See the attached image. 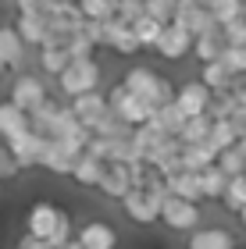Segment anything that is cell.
Listing matches in <instances>:
<instances>
[{
	"label": "cell",
	"mask_w": 246,
	"mask_h": 249,
	"mask_svg": "<svg viewBox=\"0 0 246 249\" xmlns=\"http://www.w3.org/2000/svg\"><path fill=\"white\" fill-rule=\"evenodd\" d=\"M121 82H125L139 100H147L150 107H161V104H168V100L175 96V86L168 82L164 75L150 71V68H129V71L121 75Z\"/></svg>",
	"instance_id": "1"
},
{
	"label": "cell",
	"mask_w": 246,
	"mask_h": 249,
	"mask_svg": "<svg viewBox=\"0 0 246 249\" xmlns=\"http://www.w3.org/2000/svg\"><path fill=\"white\" fill-rule=\"evenodd\" d=\"M100 86V64L96 57H72L64 64V71L57 75V89L61 96H79V93H89V89Z\"/></svg>",
	"instance_id": "2"
},
{
	"label": "cell",
	"mask_w": 246,
	"mask_h": 249,
	"mask_svg": "<svg viewBox=\"0 0 246 249\" xmlns=\"http://www.w3.org/2000/svg\"><path fill=\"white\" fill-rule=\"evenodd\" d=\"M107 107L114 110L121 121H129L132 128H136V124H147V121H150V114L157 110V107H150L147 100H139V96L132 93L125 82H114V86L107 89Z\"/></svg>",
	"instance_id": "3"
},
{
	"label": "cell",
	"mask_w": 246,
	"mask_h": 249,
	"mask_svg": "<svg viewBox=\"0 0 246 249\" xmlns=\"http://www.w3.org/2000/svg\"><path fill=\"white\" fill-rule=\"evenodd\" d=\"M200 217H204V210H200V203L193 199H182V196H171L168 192V199L161 203V221H164V228H171V231H193Z\"/></svg>",
	"instance_id": "4"
},
{
	"label": "cell",
	"mask_w": 246,
	"mask_h": 249,
	"mask_svg": "<svg viewBox=\"0 0 246 249\" xmlns=\"http://www.w3.org/2000/svg\"><path fill=\"white\" fill-rule=\"evenodd\" d=\"M153 53L164 57V61H186L189 53H193V32L182 29L178 21H168L161 29V39H157V47H153Z\"/></svg>",
	"instance_id": "5"
},
{
	"label": "cell",
	"mask_w": 246,
	"mask_h": 249,
	"mask_svg": "<svg viewBox=\"0 0 246 249\" xmlns=\"http://www.w3.org/2000/svg\"><path fill=\"white\" fill-rule=\"evenodd\" d=\"M47 96H50V89L43 82V75H36V71H18L15 82H11V93H7V100H15L21 110H32Z\"/></svg>",
	"instance_id": "6"
},
{
	"label": "cell",
	"mask_w": 246,
	"mask_h": 249,
	"mask_svg": "<svg viewBox=\"0 0 246 249\" xmlns=\"http://www.w3.org/2000/svg\"><path fill=\"white\" fill-rule=\"evenodd\" d=\"M118 203H121V213H125L132 224H139V228H150V224L161 221V210L153 207V199H150L143 189H136V185H132Z\"/></svg>",
	"instance_id": "7"
},
{
	"label": "cell",
	"mask_w": 246,
	"mask_h": 249,
	"mask_svg": "<svg viewBox=\"0 0 246 249\" xmlns=\"http://www.w3.org/2000/svg\"><path fill=\"white\" fill-rule=\"evenodd\" d=\"M61 213H64V210L57 207V203H50V199H36V203L29 207V213H25V231L47 242L50 235H54V228H57Z\"/></svg>",
	"instance_id": "8"
},
{
	"label": "cell",
	"mask_w": 246,
	"mask_h": 249,
	"mask_svg": "<svg viewBox=\"0 0 246 249\" xmlns=\"http://www.w3.org/2000/svg\"><path fill=\"white\" fill-rule=\"evenodd\" d=\"M43 139H47V135H39L36 128H25V132L11 135V139H4V142H7V150L15 153V160L21 164V171H32V167H39Z\"/></svg>",
	"instance_id": "9"
},
{
	"label": "cell",
	"mask_w": 246,
	"mask_h": 249,
	"mask_svg": "<svg viewBox=\"0 0 246 249\" xmlns=\"http://www.w3.org/2000/svg\"><path fill=\"white\" fill-rule=\"evenodd\" d=\"M171 104L182 110L186 118H193V114H204V110L210 107V89L200 82V78H186L182 86L175 89V96H171Z\"/></svg>",
	"instance_id": "10"
},
{
	"label": "cell",
	"mask_w": 246,
	"mask_h": 249,
	"mask_svg": "<svg viewBox=\"0 0 246 249\" xmlns=\"http://www.w3.org/2000/svg\"><path fill=\"white\" fill-rule=\"evenodd\" d=\"M75 160H79V153H72L61 139H43V153H39V167H43V171L68 178Z\"/></svg>",
	"instance_id": "11"
},
{
	"label": "cell",
	"mask_w": 246,
	"mask_h": 249,
	"mask_svg": "<svg viewBox=\"0 0 246 249\" xmlns=\"http://www.w3.org/2000/svg\"><path fill=\"white\" fill-rule=\"evenodd\" d=\"M239 239H236V231H228V228H221V224H207V228H196L189 231V239H186V249H236Z\"/></svg>",
	"instance_id": "12"
},
{
	"label": "cell",
	"mask_w": 246,
	"mask_h": 249,
	"mask_svg": "<svg viewBox=\"0 0 246 249\" xmlns=\"http://www.w3.org/2000/svg\"><path fill=\"white\" fill-rule=\"evenodd\" d=\"M104 47L114 50L118 57H132V53H139L136 32H132V25H125L121 18H107L104 21Z\"/></svg>",
	"instance_id": "13"
},
{
	"label": "cell",
	"mask_w": 246,
	"mask_h": 249,
	"mask_svg": "<svg viewBox=\"0 0 246 249\" xmlns=\"http://www.w3.org/2000/svg\"><path fill=\"white\" fill-rule=\"evenodd\" d=\"M75 239L82 242V249H118V228L107 221H86Z\"/></svg>",
	"instance_id": "14"
},
{
	"label": "cell",
	"mask_w": 246,
	"mask_h": 249,
	"mask_svg": "<svg viewBox=\"0 0 246 249\" xmlns=\"http://www.w3.org/2000/svg\"><path fill=\"white\" fill-rule=\"evenodd\" d=\"M171 21H178L182 29H189L196 36V32H204L207 25H214V18H210V11L200 4V0H178L175 4V15H171Z\"/></svg>",
	"instance_id": "15"
},
{
	"label": "cell",
	"mask_w": 246,
	"mask_h": 249,
	"mask_svg": "<svg viewBox=\"0 0 246 249\" xmlns=\"http://www.w3.org/2000/svg\"><path fill=\"white\" fill-rule=\"evenodd\" d=\"M221 50H225V39H221V25H218V21L193 36V57H196L200 64L218 61V57H221Z\"/></svg>",
	"instance_id": "16"
},
{
	"label": "cell",
	"mask_w": 246,
	"mask_h": 249,
	"mask_svg": "<svg viewBox=\"0 0 246 249\" xmlns=\"http://www.w3.org/2000/svg\"><path fill=\"white\" fill-rule=\"evenodd\" d=\"M96 189L104 192L107 199H121L125 192L132 189V178H129V164H104V175H100Z\"/></svg>",
	"instance_id": "17"
},
{
	"label": "cell",
	"mask_w": 246,
	"mask_h": 249,
	"mask_svg": "<svg viewBox=\"0 0 246 249\" xmlns=\"http://www.w3.org/2000/svg\"><path fill=\"white\" fill-rule=\"evenodd\" d=\"M0 57H4L7 71H21V64H25V39L18 36L15 25H0Z\"/></svg>",
	"instance_id": "18"
},
{
	"label": "cell",
	"mask_w": 246,
	"mask_h": 249,
	"mask_svg": "<svg viewBox=\"0 0 246 249\" xmlns=\"http://www.w3.org/2000/svg\"><path fill=\"white\" fill-rule=\"evenodd\" d=\"M104 164H107V160H100V157H93V153H86V150H82L68 178H72V182L79 185V189H96L100 175H104Z\"/></svg>",
	"instance_id": "19"
},
{
	"label": "cell",
	"mask_w": 246,
	"mask_h": 249,
	"mask_svg": "<svg viewBox=\"0 0 246 249\" xmlns=\"http://www.w3.org/2000/svg\"><path fill=\"white\" fill-rule=\"evenodd\" d=\"M164 185H168V192H171V196L204 203V196H200V178H196V171H189V167H178V171L164 175Z\"/></svg>",
	"instance_id": "20"
},
{
	"label": "cell",
	"mask_w": 246,
	"mask_h": 249,
	"mask_svg": "<svg viewBox=\"0 0 246 249\" xmlns=\"http://www.w3.org/2000/svg\"><path fill=\"white\" fill-rule=\"evenodd\" d=\"M68 107L75 110V118L86 124V121H93L96 114H104V110H107V93H100V89H89V93L72 96V100H68Z\"/></svg>",
	"instance_id": "21"
},
{
	"label": "cell",
	"mask_w": 246,
	"mask_h": 249,
	"mask_svg": "<svg viewBox=\"0 0 246 249\" xmlns=\"http://www.w3.org/2000/svg\"><path fill=\"white\" fill-rule=\"evenodd\" d=\"M25 128H29V110H21L15 100H0V139H11Z\"/></svg>",
	"instance_id": "22"
},
{
	"label": "cell",
	"mask_w": 246,
	"mask_h": 249,
	"mask_svg": "<svg viewBox=\"0 0 246 249\" xmlns=\"http://www.w3.org/2000/svg\"><path fill=\"white\" fill-rule=\"evenodd\" d=\"M178 157H182V167H189V171H200L204 164H214V160H218V150H214L207 139H200V142H182Z\"/></svg>",
	"instance_id": "23"
},
{
	"label": "cell",
	"mask_w": 246,
	"mask_h": 249,
	"mask_svg": "<svg viewBox=\"0 0 246 249\" xmlns=\"http://www.w3.org/2000/svg\"><path fill=\"white\" fill-rule=\"evenodd\" d=\"M196 178H200V196H204V199H221V192H225V182H228V175L225 171H221V167L218 164H204V167H200V171H196Z\"/></svg>",
	"instance_id": "24"
},
{
	"label": "cell",
	"mask_w": 246,
	"mask_h": 249,
	"mask_svg": "<svg viewBox=\"0 0 246 249\" xmlns=\"http://www.w3.org/2000/svg\"><path fill=\"white\" fill-rule=\"evenodd\" d=\"M15 29H18V36L25 39V47H39V43L47 39V18H39V15H18Z\"/></svg>",
	"instance_id": "25"
},
{
	"label": "cell",
	"mask_w": 246,
	"mask_h": 249,
	"mask_svg": "<svg viewBox=\"0 0 246 249\" xmlns=\"http://www.w3.org/2000/svg\"><path fill=\"white\" fill-rule=\"evenodd\" d=\"M161 29H164V21H157L153 15H139L136 21H132V32H136V43H139V50H153V47H157V39H161Z\"/></svg>",
	"instance_id": "26"
},
{
	"label": "cell",
	"mask_w": 246,
	"mask_h": 249,
	"mask_svg": "<svg viewBox=\"0 0 246 249\" xmlns=\"http://www.w3.org/2000/svg\"><path fill=\"white\" fill-rule=\"evenodd\" d=\"M207 142L214 146L218 153L225 150V146H236V142H239L236 121H232V118H214V121H210V132H207Z\"/></svg>",
	"instance_id": "27"
},
{
	"label": "cell",
	"mask_w": 246,
	"mask_h": 249,
	"mask_svg": "<svg viewBox=\"0 0 246 249\" xmlns=\"http://www.w3.org/2000/svg\"><path fill=\"white\" fill-rule=\"evenodd\" d=\"M36 50H39V71L43 75H54V78H57L64 71V64L72 61L68 47H54V43H47V47H36Z\"/></svg>",
	"instance_id": "28"
},
{
	"label": "cell",
	"mask_w": 246,
	"mask_h": 249,
	"mask_svg": "<svg viewBox=\"0 0 246 249\" xmlns=\"http://www.w3.org/2000/svg\"><path fill=\"white\" fill-rule=\"evenodd\" d=\"M221 207H225L228 213H236L239 207H246V171L243 175H232L225 182V192H221Z\"/></svg>",
	"instance_id": "29"
},
{
	"label": "cell",
	"mask_w": 246,
	"mask_h": 249,
	"mask_svg": "<svg viewBox=\"0 0 246 249\" xmlns=\"http://www.w3.org/2000/svg\"><path fill=\"white\" fill-rule=\"evenodd\" d=\"M210 121H214V118H210L207 110H204V114H193V118H186L175 139H178V142H200V139H207V132H210Z\"/></svg>",
	"instance_id": "30"
},
{
	"label": "cell",
	"mask_w": 246,
	"mask_h": 249,
	"mask_svg": "<svg viewBox=\"0 0 246 249\" xmlns=\"http://www.w3.org/2000/svg\"><path fill=\"white\" fill-rule=\"evenodd\" d=\"M200 82H204L210 93H218V89H228V82H232V71L221 61H207L204 68H200Z\"/></svg>",
	"instance_id": "31"
},
{
	"label": "cell",
	"mask_w": 246,
	"mask_h": 249,
	"mask_svg": "<svg viewBox=\"0 0 246 249\" xmlns=\"http://www.w3.org/2000/svg\"><path fill=\"white\" fill-rule=\"evenodd\" d=\"M207 11H210V18H214L218 25H225V21L246 15V0H210Z\"/></svg>",
	"instance_id": "32"
},
{
	"label": "cell",
	"mask_w": 246,
	"mask_h": 249,
	"mask_svg": "<svg viewBox=\"0 0 246 249\" xmlns=\"http://www.w3.org/2000/svg\"><path fill=\"white\" fill-rule=\"evenodd\" d=\"M75 4H79L86 21H107V18H114V4L118 0H75Z\"/></svg>",
	"instance_id": "33"
},
{
	"label": "cell",
	"mask_w": 246,
	"mask_h": 249,
	"mask_svg": "<svg viewBox=\"0 0 246 249\" xmlns=\"http://www.w3.org/2000/svg\"><path fill=\"white\" fill-rule=\"evenodd\" d=\"M214 164H218V167H221V171H225L228 178L246 171V157L239 153V146H225V150L218 153V160H214Z\"/></svg>",
	"instance_id": "34"
},
{
	"label": "cell",
	"mask_w": 246,
	"mask_h": 249,
	"mask_svg": "<svg viewBox=\"0 0 246 249\" xmlns=\"http://www.w3.org/2000/svg\"><path fill=\"white\" fill-rule=\"evenodd\" d=\"M64 47H68V53H72V57H93V53H96V43H93V39H89L86 32H82V25H79V29H75L72 36H68V43H64Z\"/></svg>",
	"instance_id": "35"
},
{
	"label": "cell",
	"mask_w": 246,
	"mask_h": 249,
	"mask_svg": "<svg viewBox=\"0 0 246 249\" xmlns=\"http://www.w3.org/2000/svg\"><path fill=\"white\" fill-rule=\"evenodd\" d=\"M221 39H225L228 47H246V15L225 21V25H221Z\"/></svg>",
	"instance_id": "36"
},
{
	"label": "cell",
	"mask_w": 246,
	"mask_h": 249,
	"mask_svg": "<svg viewBox=\"0 0 246 249\" xmlns=\"http://www.w3.org/2000/svg\"><path fill=\"white\" fill-rule=\"evenodd\" d=\"M18 175H21V164L15 160V153L7 150V142L0 139V185H4V182H15Z\"/></svg>",
	"instance_id": "37"
},
{
	"label": "cell",
	"mask_w": 246,
	"mask_h": 249,
	"mask_svg": "<svg viewBox=\"0 0 246 249\" xmlns=\"http://www.w3.org/2000/svg\"><path fill=\"white\" fill-rule=\"evenodd\" d=\"M139 15H147V0H118L114 4V18H121L125 25H132Z\"/></svg>",
	"instance_id": "38"
},
{
	"label": "cell",
	"mask_w": 246,
	"mask_h": 249,
	"mask_svg": "<svg viewBox=\"0 0 246 249\" xmlns=\"http://www.w3.org/2000/svg\"><path fill=\"white\" fill-rule=\"evenodd\" d=\"M218 61L225 64L232 75H239V71H246V47H228V43H225V50H221Z\"/></svg>",
	"instance_id": "39"
},
{
	"label": "cell",
	"mask_w": 246,
	"mask_h": 249,
	"mask_svg": "<svg viewBox=\"0 0 246 249\" xmlns=\"http://www.w3.org/2000/svg\"><path fill=\"white\" fill-rule=\"evenodd\" d=\"M68 239H72V217H68V210H64L61 221H57V228H54V235L47 239V246H50V249H64V246H68Z\"/></svg>",
	"instance_id": "40"
},
{
	"label": "cell",
	"mask_w": 246,
	"mask_h": 249,
	"mask_svg": "<svg viewBox=\"0 0 246 249\" xmlns=\"http://www.w3.org/2000/svg\"><path fill=\"white\" fill-rule=\"evenodd\" d=\"M50 7H54V0H15V11H18V15H39V18H50Z\"/></svg>",
	"instance_id": "41"
},
{
	"label": "cell",
	"mask_w": 246,
	"mask_h": 249,
	"mask_svg": "<svg viewBox=\"0 0 246 249\" xmlns=\"http://www.w3.org/2000/svg\"><path fill=\"white\" fill-rule=\"evenodd\" d=\"M175 4L178 0H147V15H153L157 21H171V15H175Z\"/></svg>",
	"instance_id": "42"
},
{
	"label": "cell",
	"mask_w": 246,
	"mask_h": 249,
	"mask_svg": "<svg viewBox=\"0 0 246 249\" xmlns=\"http://www.w3.org/2000/svg\"><path fill=\"white\" fill-rule=\"evenodd\" d=\"M15 249H47V242H43V239H36V235H21V239H18V246Z\"/></svg>",
	"instance_id": "43"
},
{
	"label": "cell",
	"mask_w": 246,
	"mask_h": 249,
	"mask_svg": "<svg viewBox=\"0 0 246 249\" xmlns=\"http://www.w3.org/2000/svg\"><path fill=\"white\" fill-rule=\"evenodd\" d=\"M236 217H239V228L246 231V207H239V210H236Z\"/></svg>",
	"instance_id": "44"
},
{
	"label": "cell",
	"mask_w": 246,
	"mask_h": 249,
	"mask_svg": "<svg viewBox=\"0 0 246 249\" xmlns=\"http://www.w3.org/2000/svg\"><path fill=\"white\" fill-rule=\"evenodd\" d=\"M64 249H82V242H79V239L72 235V239H68V246H64Z\"/></svg>",
	"instance_id": "45"
},
{
	"label": "cell",
	"mask_w": 246,
	"mask_h": 249,
	"mask_svg": "<svg viewBox=\"0 0 246 249\" xmlns=\"http://www.w3.org/2000/svg\"><path fill=\"white\" fill-rule=\"evenodd\" d=\"M7 75V64H4V57H0V78H4Z\"/></svg>",
	"instance_id": "46"
}]
</instances>
